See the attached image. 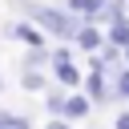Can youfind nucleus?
<instances>
[{
	"label": "nucleus",
	"instance_id": "obj_15",
	"mask_svg": "<svg viewBox=\"0 0 129 129\" xmlns=\"http://www.w3.org/2000/svg\"><path fill=\"white\" fill-rule=\"evenodd\" d=\"M121 52H125V64H129V44H125V48H121Z\"/></svg>",
	"mask_w": 129,
	"mask_h": 129
},
{
	"label": "nucleus",
	"instance_id": "obj_5",
	"mask_svg": "<svg viewBox=\"0 0 129 129\" xmlns=\"http://www.w3.org/2000/svg\"><path fill=\"white\" fill-rule=\"evenodd\" d=\"M93 113V101L85 97V89H73L69 93V105H64V121H85Z\"/></svg>",
	"mask_w": 129,
	"mask_h": 129
},
{
	"label": "nucleus",
	"instance_id": "obj_8",
	"mask_svg": "<svg viewBox=\"0 0 129 129\" xmlns=\"http://www.w3.org/2000/svg\"><path fill=\"white\" fill-rule=\"evenodd\" d=\"M64 105H69V93H64L60 85H56V89L48 85V89H44V109H48V117H64Z\"/></svg>",
	"mask_w": 129,
	"mask_h": 129
},
{
	"label": "nucleus",
	"instance_id": "obj_10",
	"mask_svg": "<svg viewBox=\"0 0 129 129\" xmlns=\"http://www.w3.org/2000/svg\"><path fill=\"white\" fill-rule=\"evenodd\" d=\"M105 40H109V44H117V48H125V44H129V20L109 24V28H105Z\"/></svg>",
	"mask_w": 129,
	"mask_h": 129
},
{
	"label": "nucleus",
	"instance_id": "obj_7",
	"mask_svg": "<svg viewBox=\"0 0 129 129\" xmlns=\"http://www.w3.org/2000/svg\"><path fill=\"white\" fill-rule=\"evenodd\" d=\"M109 93H113V105L129 101V64H121L117 73H109Z\"/></svg>",
	"mask_w": 129,
	"mask_h": 129
},
{
	"label": "nucleus",
	"instance_id": "obj_4",
	"mask_svg": "<svg viewBox=\"0 0 129 129\" xmlns=\"http://www.w3.org/2000/svg\"><path fill=\"white\" fill-rule=\"evenodd\" d=\"M73 44H77L81 52H101V44H105V28H101V24H81V32L73 36Z\"/></svg>",
	"mask_w": 129,
	"mask_h": 129
},
{
	"label": "nucleus",
	"instance_id": "obj_13",
	"mask_svg": "<svg viewBox=\"0 0 129 129\" xmlns=\"http://www.w3.org/2000/svg\"><path fill=\"white\" fill-rule=\"evenodd\" d=\"M44 129H73V121H64V117H52V121H48Z\"/></svg>",
	"mask_w": 129,
	"mask_h": 129
},
{
	"label": "nucleus",
	"instance_id": "obj_3",
	"mask_svg": "<svg viewBox=\"0 0 129 129\" xmlns=\"http://www.w3.org/2000/svg\"><path fill=\"white\" fill-rule=\"evenodd\" d=\"M60 8H69V12L81 16L85 24H101V8H105V0H60Z\"/></svg>",
	"mask_w": 129,
	"mask_h": 129
},
{
	"label": "nucleus",
	"instance_id": "obj_2",
	"mask_svg": "<svg viewBox=\"0 0 129 129\" xmlns=\"http://www.w3.org/2000/svg\"><path fill=\"white\" fill-rule=\"evenodd\" d=\"M48 73H52V81H56L60 89H69V93L85 85V73L77 69V60H52V64H48Z\"/></svg>",
	"mask_w": 129,
	"mask_h": 129
},
{
	"label": "nucleus",
	"instance_id": "obj_16",
	"mask_svg": "<svg viewBox=\"0 0 129 129\" xmlns=\"http://www.w3.org/2000/svg\"><path fill=\"white\" fill-rule=\"evenodd\" d=\"M0 89H4V81H0Z\"/></svg>",
	"mask_w": 129,
	"mask_h": 129
},
{
	"label": "nucleus",
	"instance_id": "obj_12",
	"mask_svg": "<svg viewBox=\"0 0 129 129\" xmlns=\"http://www.w3.org/2000/svg\"><path fill=\"white\" fill-rule=\"evenodd\" d=\"M113 129H129V109H121V113H117V121H113Z\"/></svg>",
	"mask_w": 129,
	"mask_h": 129
},
{
	"label": "nucleus",
	"instance_id": "obj_1",
	"mask_svg": "<svg viewBox=\"0 0 129 129\" xmlns=\"http://www.w3.org/2000/svg\"><path fill=\"white\" fill-rule=\"evenodd\" d=\"M8 40H16V44H24V48H44L48 44V36H44V28H36L32 20H24V16H16V20H8L4 28H0Z\"/></svg>",
	"mask_w": 129,
	"mask_h": 129
},
{
	"label": "nucleus",
	"instance_id": "obj_11",
	"mask_svg": "<svg viewBox=\"0 0 129 129\" xmlns=\"http://www.w3.org/2000/svg\"><path fill=\"white\" fill-rule=\"evenodd\" d=\"M8 129H32V121H28L24 113H12V117H8Z\"/></svg>",
	"mask_w": 129,
	"mask_h": 129
},
{
	"label": "nucleus",
	"instance_id": "obj_6",
	"mask_svg": "<svg viewBox=\"0 0 129 129\" xmlns=\"http://www.w3.org/2000/svg\"><path fill=\"white\" fill-rule=\"evenodd\" d=\"M20 89L24 93H44L48 89V73L44 69H20Z\"/></svg>",
	"mask_w": 129,
	"mask_h": 129
},
{
	"label": "nucleus",
	"instance_id": "obj_14",
	"mask_svg": "<svg viewBox=\"0 0 129 129\" xmlns=\"http://www.w3.org/2000/svg\"><path fill=\"white\" fill-rule=\"evenodd\" d=\"M8 117H12V113H8V109H0V129H8Z\"/></svg>",
	"mask_w": 129,
	"mask_h": 129
},
{
	"label": "nucleus",
	"instance_id": "obj_9",
	"mask_svg": "<svg viewBox=\"0 0 129 129\" xmlns=\"http://www.w3.org/2000/svg\"><path fill=\"white\" fill-rule=\"evenodd\" d=\"M52 64V52H48V44L44 48H24V60H20V69H48Z\"/></svg>",
	"mask_w": 129,
	"mask_h": 129
}]
</instances>
